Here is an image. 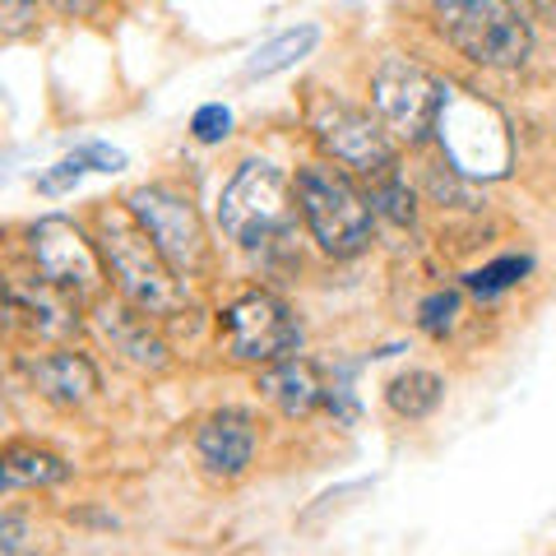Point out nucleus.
I'll list each match as a JSON object with an SVG mask.
<instances>
[{
    "label": "nucleus",
    "mask_w": 556,
    "mask_h": 556,
    "mask_svg": "<svg viewBox=\"0 0 556 556\" xmlns=\"http://www.w3.org/2000/svg\"><path fill=\"white\" fill-rule=\"evenodd\" d=\"M260 394L283 417H311L320 404H329V386L320 380L316 362H306L298 353L283 362H269L265 376H260Z\"/></svg>",
    "instance_id": "13"
},
{
    "label": "nucleus",
    "mask_w": 556,
    "mask_h": 556,
    "mask_svg": "<svg viewBox=\"0 0 556 556\" xmlns=\"http://www.w3.org/2000/svg\"><path fill=\"white\" fill-rule=\"evenodd\" d=\"M190 135H195V144H223L232 135V112L223 102H204L190 116Z\"/></svg>",
    "instance_id": "20"
},
{
    "label": "nucleus",
    "mask_w": 556,
    "mask_h": 556,
    "mask_svg": "<svg viewBox=\"0 0 556 556\" xmlns=\"http://www.w3.org/2000/svg\"><path fill=\"white\" fill-rule=\"evenodd\" d=\"M0 478H5L10 492H14V486H51V482L70 478V464L61 455H51V450H42V445L10 441L5 459H0Z\"/></svg>",
    "instance_id": "16"
},
{
    "label": "nucleus",
    "mask_w": 556,
    "mask_h": 556,
    "mask_svg": "<svg viewBox=\"0 0 556 556\" xmlns=\"http://www.w3.org/2000/svg\"><path fill=\"white\" fill-rule=\"evenodd\" d=\"M529 269H533L529 255H501V260H492V265H482V269L468 274V288H473L478 298H501L506 288L525 283Z\"/></svg>",
    "instance_id": "18"
},
{
    "label": "nucleus",
    "mask_w": 556,
    "mask_h": 556,
    "mask_svg": "<svg viewBox=\"0 0 556 556\" xmlns=\"http://www.w3.org/2000/svg\"><path fill=\"white\" fill-rule=\"evenodd\" d=\"M10 311H14V320L28 325L38 339L79 334V292L51 283L38 269H33V283H24V278L10 283Z\"/></svg>",
    "instance_id": "12"
},
{
    "label": "nucleus",
    "mask_w": 556,
    "mask_h": 556,
    "mask_svg": "<svg viewBox=\"0 0 556 556\" xmlns=\"http://www.w3.org/2000/svg\"><path fill=\"white\" fill-rule=\"evenodd\" d=\"M98 251L108 278L130 306L144 316H177L186 306V283L172 269V260L159 251V241L144 232V223L130 214V204L98 208Z\"/></svg>",
    "instance_id": "1"
},
{
    "label": "nucleus",
    "mask_w": 556,
    "mask_h": 556,
    "mask_svg": "<svg viewBox=\"0 0 556 556\" xmlns=\"http://www.w3.org/2000/svg\"><path fill=\"white\" fill-rule=\"evenodd\" d=\"M84 172H89V167H84V159H79V153H70V159H61L51 172H42L38 190H42V195H65V190H75L84 181Z\"/></svg>",
    "instance_id": "22"
},
{
    "label": "nucleus",
    "mask_w": 556,
    "mask_h": 556,
    "mask_svg": "<svg viewBox=\"0 0 556 556\" xmlns=\"http://www.w3.org/2000/svg\"><path fill=\"white\" fill-rule=\"evenodd\" d=\"M292 195H298V214L306 223L311 241H316L325 255L353 260L371 247L376 204L353 186L348 167H334V163L302 167L298 181H292Z\"/></svg>",
    "instance_id": "2"
},
{
    "label": "nucleus",
    "mask_w": 556,
    "mask_h": 556,
    "mask_svg": "<svg viewBox=\"0 0 556 556\" xmlns=\"http://www.w3.org/2000/svg\"><path fill=\"white\" fill-rule=\"evenodd\" d=\"M371 204H386V214L394 218V223H413V190L404 186L390 172V177H380L376 181V190H371Z\"/></svg>",
    "instance_id": "21"
},
{
    "label": "nucleus",
    "mask_w": 556,
    "mask_h": 556,
    "mask_svg": "<svg viewBox=\"0 0 556 556\" xmlns=\"http://www.w3.org/2000/svg\"><path fill=\"white\" fill-rule=\"evenodd\" d=\"M292 181L269 159H247L218 195V228L241 251H265L292 241Z\"/></svg>",
    "instance_id": "4"
},
{
    "label": "nucleus",
    "mask_w": 556,
    "mask_h": 556,
    "mask_svg": "<svg viewBox=\"0 0 556 556\" xmlns=\"http://www.w3.org/2000/svg\"><path fill=\"white\" fill-rule=\"evenodd\" d=\"M130 214L144 223V232L159 241V251L172 260L181 278H195L208 269V237L200 223V208L172 186H139L130 190Z\"/></svg>",
    "instance_id": "8"
},
{
    "label": "nucleus",
    "mask_w": 556,
    "mask_h": 556,
    "mask_svg": "<svg viewBox=\"0 0 556 556\" xmlns=\"http://www.w3.org/2000/svg\"><path fill=\"white\" fill-rule=\"evenodd\" d=\"M0 552H20V519L14 515L0 519Z\"/></svg>",
    "instance_id": "24"
},
{
    "label": "nucleus",
    "mask_w": 556,
    "mask_h": 556,
    "mask_svg": "<svg viewBox=\"0 0 556 556\" xmlns=\"http://www.w3.org/2000/svg\"><path fill=\"white\" fill-rule=\"evenodd\" d=\"M371 108L404 144H427L450 112V89L408 56H386L371 75Z\"/></svg>",
    "instance_id": "5"
},
{
    "label": "nucleus",
    "mask_w": 556,
    "mask_h": 556,
    "mask_svg": "<svg viewBox=\"0 0 556 556\" xmlns=\"http://www.w3.org/2000/svg\"><path fill=\"white\" fill-rule=\"evenodd\" d=\"M441 399H445V380L427 367L399 371L386 386V404L394 417H404V422H427V417L441 408Z\"/></svg>",
    "instance_id": "15"
},
{
    "label": "nucleus",
    "mask_w": 556,
    "mask_h": 556,
    "mask_svg": "<svg viewBox=\"0 0 556 556\" xmlns=\"http://www.w3.org/2000/svg\"><path fill=\"white\" fill-rule=\"evenodd\" d=\"M28 255H33V269H38L42 278L79 292V298L98 292L102 274H108L98 241L84 237L70 218H38L28 228Z\"/></svg>",
    "instance_id": "9"
},
{
    "label": "nucleus",
    "mask_w": 556,
    "mask_h": 556,
    "mask_svg": "<svg viewBox=\"0 0 556 556\" xmlns=\"http://www.w3.org/2000/svg\"><path fill=\"white\" fill-rule=\"evenodd\" d=\"M218 339H223V353L232 362H283L302 348V325L292 316V306L274 292L255 288V292H241L237 302L223 306L218 316Z\"/></svg>",
    "instance_id": "7"
},
{
    "label": "nucleus",
    "mask_w": 556,
    "mask_h": 556,
    "mask_svg": "<svg viewBox=\"0 0 556 556\" xmlns=\"http://www.w3.org/2000/svg\"><path fill=\"white\" fill-rule=\"evenodd\" d=\"M311 135H316L329 163L357 172L367 181L394 172V135L386 130V121L362 108H348L339 98H316L311 102Z\"/></svg>",
    "instance_id": "6"
},
{
    "label": "nucleus",
    "mask_w": 556,
    "mask_h": 556,
    "mask_svg": "<svg viewBox=\"0 0 556 556\" xmlns=\"http://www.w3.org/2000/svg\"><path fill=\"white\" fill-rule=\"evenodd\" d=\"M75 153L84 159V167H89V172H121V167H126V153L112 149V144H79Z\"/></svg>",
    "instance_id": "23"
},
{
    "label": "nucleus",
    "mask_w": 556,
    "mask_h": 556,
    "mask_svg": "<svg viewBox=\"0 0 556 556\" xmlns=\"http://www.w3.org/2000/svg\"><path fill=\"white\" fill-rule=\"evenodd\" d=\"M441 38L482 70H515L529 61L533 28L525 0H427Z\"/></svg>",
    "instance_id": "3"
},
{
    "label": "nucleus",
    "mask_w": 556,
    "mask_h": 556,
    "mask_svg": "<svg viewBox=\"0 0 556 556\" xmlns=\"http://www.w3.org/2000/svg\"><path fill=\"white\" fill-rule=\"evenodd\" d=\"M255 417L247 408H218L208 413L200 431H195V455H200V468L208 478L218 482H232L251 468L255 459Z\"/></svg>",
    "instance_id": "10"
},
{
    "label": "nucleus",
    "mask_w": 556,
    "mask_h": 556,
    "mask_svg": "<svg viewBox=\"0 0 556 556\" xmlns=\"http://www.w3.org/2000/svg\"><path fill=\"white\" fill-rule=\"evenodd\" d=\"M459 311H464V298H459L455 288L431 292V298H427L422 306H417V329H422V334H431V339H445L450 329H455Z\"/></svg>",
    "instance_id": "19"
},
{
    "label": "nucleus",
    "mask_w": 556,
    "mask_h": 556,
    "mask_svg": "<svg viewBox=\"0 0 556 556\" xmlns=\"http://www.w3.org/2000/svg\"><path fill=\"white\" fill-rule=\"evenodd\" d=\"M98 334L112 343V353H121V362H130L139 371H163L167 367V348L163 339L149 329V316L139 306H102L98 311Z\"/></svg>",
    "instance_id": "14"
},
{
    "label": "nucleus",
    "mask_w": 556,
    "mask_h": 556,
    "mask_svg": "<svg viewBox=\"0 0 556 556\" xmlns=\"http://www.w3.org/2000/svg\"><path fill=\"white\" fill-rule=\"evenodd\" d=\"M61 14H75V20H84V14H93L98 10V0H51Z\"/></svg>",
    "instance_id": "25"
},
{
    "label": "nucleus",
    "mask_w": 556,
    "mask_h": 556,
    "mask_svg": "<svg viewBox=\"0 0 556 556\" xmlns=\"http://www.w3.org/2000/svg\"><path fill=\"white\" fill-rule=\"evenodd\" d=\"M20 371L33 390H38L47 404L56 408H79L89 404V399L98 394L102 376L98 367L84 353H75V348H51V353H28L20 357Z\"/></svg>",
    "instance_id": "11"
},
{
    "label": "nucleus",
    "mask_w": 556,
    "mask_h": 556,
    "mask_svg": "<svg viewBox=\"0 0 556 556\" xmlns=\"http://www.w3.org/2000/svg\"><path fill=\"white\" fill-rule=\"evenodd\" d=\"M316 42H320V28H316V24H302V28L278 33V38H269V42L247 61V79H269V75H283V70L302 65L311 51H316Z\"/></svg>",
    "instance_id": "17"
}]
</instances>
